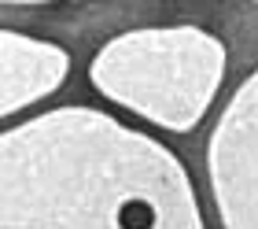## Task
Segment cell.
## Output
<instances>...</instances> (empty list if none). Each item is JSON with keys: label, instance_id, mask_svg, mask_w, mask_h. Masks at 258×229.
Returning a JSON list of instances; mask_svg holds the SVG:
<instances>
[{"label": "cell", "instance_id": "cell-1", "mask_svg": "<svg viewBox=\"0 0 258 229\" xmlns=\"http://www.w3.org/2000/svg\"><path fill=\"white\" fill-rule=\"evenodd\" d=\"M118 225L122 229H151L155 225V211L144 200H125L118 207Z\"/></svg>", "mask_w": 258, "mask_h": 229}]
</instances>
